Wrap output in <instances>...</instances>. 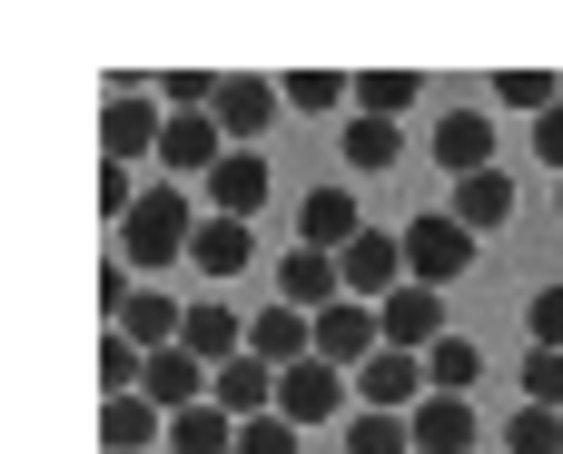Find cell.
Segmentation results:
<instances>
[{"label": "cell", "instance_id": "cell-1", "mask_svg": "<svg viewBox=\"0 0 563 454\" xmlns=\"http://www.w3.org/2000/svg\"><path fill=\"white\" fill-rule=\"evenodd\" d=\"M396 237H406V277H416V287H455V277L475 267V247H485L455 208H416Z\"/></svg>", "mask_w": 563, "mask_h": 454}, {"label": "cell", "instance_id": "cell-2", "mask_svg": "<svg viewBox=\"0 0 563 454\" xmlns=\"http://www.w3.org/2000/svg\"><path fill=\"white\" fill-rule=\"evenodd\" d=\"M119 237H129V267H139V277H148V267H178V257L198 247V208H188L178 188H148Z\"/></svg>", "mask_w": 563, "mask_h": 454}, {"label": "cell", "instance_id": "cell-3", "mask_svg": "<svg viewBox=\"0 0 563 454\" xmlns=\"http://www.w3.org/2000/svg\"><path fill=\"white\" fill-rule=\"evenodd\" d=\"M158 158H168V188L178 178H218V158H228V129H218V109H168V139H158Z\"/></svg>", "mask_w": 563, "mask_h": 454}, {"label": "cell", "instance_id": "cell-4", "mask_svg": "<svg viewBox=\"0 0 563 454\" xmlns=\"http://www.w3.org/2000/svg\"><path fill=\"white\" fill-rule=\"evenodd\" d=\"M376 317H386V346H396V356H435V346L455 336V326H445V287H416V277H406Z\"/></svg>", "mask_w": 563, "mask_h": 454}, {"label": "cell", "instance_id": "cell-5", "mask_svg": "<svg viewBox=\"0 0 563 454\" xmlns=\"http://www.w3.org/2000/svg\"><path fill=\"white\" fill-rule=\"evenodd\" d=\"M336 267H346V297H356V307H386V297L406 287V237L366 228V237H356V247H346Z\"/></svg>", "mask_w": 563, "mask_h": 454}, {"label": "cell", "instance_id": "cell-6", "mask_svg": "<svg viewBox=\"0 0 563 454\" xmlns=\"http://www.w3.org/2000/svg\"><path fill=\"white\" fill-rule=\"evenodd\" d=\"M277 307H307V317L346 307V267H336L327 247H287V257H277Z\"/></svg>", "mask_w": 563, "mask_h": 454}, {"label": "cell", "instance_id": "cell-7", "mask_svg": "<svg viewBox=\"0 0 563 454\" xmlns=\"http://www.w3.org/2000/svg\"><path fill=\"white\" fill-rule=\"evenodd\" d=\"M317 356H327V366H376V356H386V317L356 307V297L327 307V317H317Z\"/></svg>", "mask_w": 563, "mask_h": 454}, {"label": "cell", "instance_id": "cell-8", "mask_svg": "<svg viewBox=\"0 0 563 454\" xmlns=\"http://www.w3.org/2000/svg\"><path fill=\"white\" fill-rule=\"evenodd\" d=\"M435 386H426V356H376V366H356V406H376V416H416Z\"/></svg>", "mask_w": 563, "mask_h": 454}, {"label": "cell", "instance_id": "cell-9", "mask_svg": "<svg viewBox=\"0 0 563 454\" xmlns=\"http://www.w3.org/2000/svg\"><path fill=\"white\" fill-rule=\"evenodd\" d=\"M336 406H346V366L307 356V366H287V376H277V416H287V425H327Z\"/></svg>", "mask_w": 563, "mask_h": 454}, {"label": "cell", "instance_id": "cell-10", "mask_svg": "<svg viewBox=\"0 0 563 454\" xmlns=\"http://www.w3.org/2000/svg\"><path fill=\"white\" fill-rule=\"evenodd\" d=\"M277 109H287L277 79H228V89H218V129H228V148H257V139L277 129Z\"/></svg>", "mask_w": 563, "mask_h": 454}, {"label": "cell", "instance_id": "cell-11", "mask_svg": "<svg viewBox=\"0 0 563 454\" xmlns=\"http://www.w3.org/2000/svg\"><path fill=\"white\" fill-rule=\"evenodd\" d=\"M435 168L465 188V178H485L495 168V119L485 109H455V119H435Z\"/></svg>", "mask_w": 563, "mask_h": 454}, {"label": "cell", "instance_id": "cell-12", "mask_svg": "<svg viewBox=\"0 0 563 454\" xmlns=\"http://www.w3.org/2000/svg\"><path fill=\"white\" fill-rule=\"evenodd\" d=\"M247 356H267L277 376H287V366H307V356H317V317L267 297V307H257V326H247Z\"/></svg>", "mask_w": 563, "mask_h": 454}, {"label": "cell", "instance_id": "cell-13", "mask_svg": "<svg viewBox=\"0 0 563 454\" xmlns=\"http://www.w3.org/2000/svg\"><path fill=\"white\" fill-rule=\"evenodd\" d=\"M158 139H168V119H158V109H148V99H139V89H119V99H109V109H99V148H109V158H119V168H129V158H148V148H158Z\"/></svg>", "mask_w": 563, "mask_h": 454}, {"label": "cell", "instance_id": "cell-14", "mask_svg": "<svg viewBox=\"0 0 563 454\" xmlns=\"http://www.w3.org/2000/svg\"><path fill=\"white\" fill-rule=\"evenodd\" d=\"M198 198H208V218H257V208H267V158H257V148H228Z\"/></svg>", "mask_w": 563, "mask_h": 454}, {"label": "cell", "instance_id": "cell-15", "mask_svg": "<svg viewBox=\"0 0 563 454\" xmlns=\"http://www.w3.org/2000/svg\"><path fill=\"white\" fill-rule=\"evenodd\" d=\"M356 237H366V218H356V198H346V188L327 178V188H317V198L297 208V247H327V257H346Z\"/></svg>", "mask_w": 563, "mask_h": 454}, {"label": "cell", "instance_id": "cell-16", "mask_svg": "<svg viewBox=\"0 0 563 454\" xmlns=\"http://www.w3.org/2000/svg\"><path fill=\"white\" fill-rule=\"evenodd\" d=\"M406 425H416V454H475V435H485L475 425V396H426Z\"/></svg>", "mask_w": 563, "mask_h": 454}, {"label": "cell", "instance_id": "cell-17", "mask_svg": "<svg viewBox=\"0 0 563 454\" xmlns=\"http://www.w3.org/2000/svg\"><path fill=\"white\" fill-rule=\"evenodd\" d=\"M178 346H188L198 366H238V356H247V317H238V307H218V297H198Z\"/></svg>", "mask_w": 563, "mask_h": 454}, {"label": "cell", "instance_id": "cell-18", "mask_svg": "<svg viewBox=\"0 0 563 454\" xmlns=\"http://www.w3.org/2000/svg\"><path fill=\"white\" fill-rule=\"evenodd\" d=\"M99 445L109 454H148V445H168V416H158L148 396H99Z\"/></svg>", "mask_w": 563, "mask_h": 454}, {"label": "cell", "instance_id": "cell-19", "mask_svg": "<svg viewBox=\"0 0 563 454\" xmlns=\"http://www.w3.org/2000/svg\"><path fill=\"white\" fill-rule=\"evenodd\" d=\"M247 257H257L247 218H198V247H188V267H198V277H247Z\"/></svg>", "mask_w": 563, "mask_h": 454}, {"label": "cell", "instance_id": "cell-20", "mask_svg": "<svg viewBox=\"0 0 563 454\" xmlns=\"http://www.w3.org/2000/svg\"><path fill=\"white\" fill-rule=\"evenodd\" d=\"M218 406L247 425V416H277V366L267 356H238V366H218Z\"/></svg>", "mask_w": 563, "mask_h": 454}, {"label": "cell", "instance_id": "cell-21", "mask_svg": "<svg viewBox=\"0 0 563 454\" xmlns=\"http://www.w3.org/2000/svg\"><path fill=\"white\" fill-rule=\"evenodd\" d=\"M168 454H238V416L208 396V406H188V416H168Z\"/></svg>", "mask_w": 563, "mask_h": 454}, {"label": "cell", "instance_id": "cell-22", "mask_svg": "<svg viewBox=\"0 0 563 454\" xmlns=\"http://www.w3.org/2000/svg\"><path fill=\"white\" fill-rule=\"evenodd\" d=\"M445 208H455V218H465L475 237H495V228L515 218V178H505V168H485V178H465V188H455Z\"/></svg>", "mask_w": 563, "mask_h": 454}, {"label": "cell", "instance_id": "cell-23", "mask_svg": "<svg viewBox=\"0 0 563 454\" xmlns=\"http://www.w3.org/2000/svg\"><path fill=\"white\" fill-rule=\"evenodd\" d=\"M396 148H406V129H396V119H346V168H356V178L396 168Z\"/></svg>", "mask_w": 563, "mask_h": 454}, {"label": "cell", "instance_id": "cell-24", "mask_svg": "<svg viewBox=\"0 0 563 454\" xmlns=\"http://www.w3.org/2000/svg\"><path fill=\"white\" fill-rule=\"evenodd\" d=\"M475 376H485V346H475V336H445V346L426 356V386H435V396H475Z\"/></svg>", "mask_w": 563, "mask_h": 454}, {"label": "cell", "instance_id": "cell-25", "mask_svg": "<svg viewBox=\"0 0 563 454\" xmlns=\"http://www.w3.org/2000/svg\"><path fill=\"white\" fill-rule=\"evenodd\" d=\"M346 454H416V425H406V416L356 406V416H346Z\"/></svg>", "mask_w": 563, "mask_h": 454}, {"label": "cell", "instance_id": "cell-26", "mask_svg": "<svg viewBox=\"0 0 563 454\" xmlns=\"http://www.w3.org/2000/svg\"><path fill=\"white\" fill-rule=\"evenodd\" d=\"M416 109V69H366L356 79V119H406Z\"/></svg>", "mask_w": 563, "mask_h": 454}, {"label": "cell", "instance_id": "cell-27", "mask_svg": "<svg viewBox=\"0 0 563 454\" xmlns=\"http://www.w3.org/2000/svg\"><path fill=\"white\" fill-rule=\"evenodd\" d=\"M505 454H563V416L554 406H515L505 416Z\"/></svg>", "mask_w": 563, "mask_h": 454}, {"label": "cell", "instance_id": "cell-28", "mask_svg": "<svg viewBox=\"0 0 563 454\" xmlns=\"http://www.w3.org/2000/svg\"><path fill=\"white\" fill-rule=\"evenodd\" d=\"M495 99H505V109H525V119H554V109H563V89L544 79V69H505V79H495Z\"/></svg>", "mask_w": 563, "mask_h": 454}, {"label": "cell", "instance_id": "cell-29", "mask_svg": "<svg viewBox=\"0 0 563 454\" xmlns=\"http://www.w3.org/2000/svg\"><path fill=\"white\" fill-rule=\"evenodd\" d=\"M277 89H287V109H307V119L336 109V99H356V79H336V69H297V79H277Z\"/></svg>", "mask_w": 563, "mask_h": 454}, {"label": "cell", "instance_id": "cell-30", "mask_svg": "<svg viewBox=\"0 0 563 454\" xmlns=\"http://www.w3.org/2000/svg\"><path fill=\"white\" fill-rule=\"evenodd\" d=\"M307 445V425H287V416H247L238 425V454H297Z\"/></svg>", "mask_w": 563, "mask_h": 454}, {"label": "cell", "instance_id": "cell-31", "mask_svg": "<svg viewBox=\"0 0 563 454\" xmlns=\"http://www.w3.org/2000/svg\"><path fill=\"white\" fill-rule=\"evenodd\" d=\"M525 406H554L563 416V346H534L525 356Z\"/></svg>", "mask_w": 563, "mask_h": 454}, {"label": "cell", "instance_id": "cell-32", "mask_svg": "<svg viewBox=\"0 0 563 454\" xmlns=\"http://www.w3.org/2000/svg\"><path fill=\"white\" fill-rule=\"evenodd\" d=\"M525 326H534V346H563V277H554V287H534Z\"/></svg>", "mask_w": 563, "mask_h": 454}, {"label": "cell", "instance_id": "cell-33", "mask_svg": "<svg viewBox=\"0 0 563 454\" xmlns=\"http://www.w3.org/2000/svg\"><path fill=\"white\" fill-rule=\"evenodd\" d=\"M99 208H109L119 228H129V208H139V188H129V168H119V158H99Z\"/></svg>", "mask_w": 563, "mask_h": 454}, {"label": "cell", "instance_id": "cell-34", "mask_svg": "<svg viewBox=\"0 0 563 454\" xmlns=\"http://www.w3.org/2000/svg\"><path fill=\"white\" fill-rule=\"evenodd\" d=\"M534 148H544V168L563 178V109H554V119H534Z\"/></svg>", "mask_w": 563, "mask_h": 454}, {"label": "cell", "instance_id": "cell-35", "mask_svg": "<svg viewBox=\"0 0 563 454\" xmlns=\"http://www.w3.org/2000/svg\"><path fill=\"white\" fill-rule=\"evenodd\" d=\"M554 208H563V178H554Z\"/></svg>", "mask_w": 563, "mask_h": 454}]
</instances>
